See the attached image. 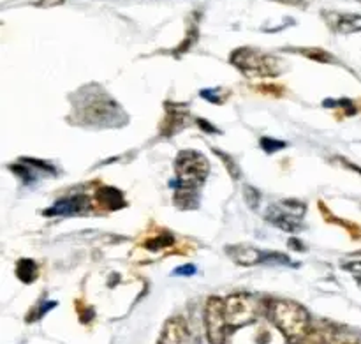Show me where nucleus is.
<instances>
[{
  "instance_id": "obj_18",
  "label": "nucleus",
  "mask_w": 361,
  "mask_h": 344,
  "mask_svg": "<svg viewBox=\"0 0 361 344\" xmlns=\"http://www.w3.org/2000/svg\"><path fill=\"white\" fill-rule=\"evenodd\" d=\"M226 95H228V92H224L222 88H208V90L201 92V97H204L210 102H217V105L224 102Z\"/></svg>"
},
{
  "instance_id": "obj_25",
  "label": "nucleus",
  "mask_w": 361,
  "mask_h": 344,
  "mask_svg": "<svg viewBox=\"0 0 361 344\" xmlns=\"http://www.w3.org/2000/svg\"><path fill=\"white\" fill-rule=\"evenodd\" d=\"M197 124H200V126H203V131H207V133H221L219 129H215V126H212V124H208L207 120H203V119H197Z\"/></svg>"
},
{
  "instance_id": "obj_21",
  "label": "nucleus",
  "mask_w": 361,
  "mask_h": 344,
  "mask_svg": "<svg viewBox=\"0 0 361 344\" xmlns=\"http://www.w3.org/2000/svg\"><path fill=\"white\" fill-rule=\"evenodd\" d=\"M328 344H360V339L353 334H334L328 339Z\"/></svg>"
},
{
  "instance_id": "obj_13",
  "label": "nucleus",
  "mask_w": 361,
  "mask_h": 344,
  "mask_svg": "<svg viewBox=\"0 0 361 344\" xmlns=\"http://www.w3.org/2000/svg\"><path fill=\"white\" fill-rule=\"evenodd\" d=\"M187 112H169L166 115V124H162V134L164 136H173L180 129H185L187 126Z\"/></svg>"
},
{
  "instance_id": "obj_24",
  "label": "nucleus",
  "mask_w": 361,
  "mask_h": 344,
  "mask_svg": "<svg viewBox=\"0 0 361 344\" xmlns=\"http://www.w3.org/2000/svg\"><path fill=\"white\" fill-rule=\"evenodd\" d=\"M196 274V267L194 265H185V267H178L175 271V275H194Z\"/></svg>"
},
{
  "instance_id": "obj_14",
  "label": "nucleus",
  "mask_w": 361,
  "mask_h": 344,
  "mask_svg": "<svg viewBox=\"0 0 361 344\" xmlns=\"http://www.w3.org/2000/svg\"><path fill=\"white\" fill-rule=\"evenodd\" d=\"M16 275L23 285H32L39 275V268L37 265H35V261L28 260V258H23V260L18 261Z\"/></svg>"
},
{
  "instance_id": "obj_8",
  "label": "nucleus",
  "mask_w": 361,
  "mask_h": 344,
  "mask_svg": "<svg viewBox=\"0 0 361 344\" xmlns=\"http://www.w3.org/2000/svg\"><path fill=\"white\" fill-rule=\"evenodd\" d=\"M228 254L231 256V260L235 263L242 265V267H256V265H264V263H284L291 265L289 258L286 254L275 253V251H261L257 247L252 246H229Z\"/></svg>"
},
{
  "instance_id": "obj_15",
  "label": "nucleus",
  "mask_w": 361,
  "mask_h": 344,
  "mask_svg": "<svg viewBox=\"0 0 361 344\" xmlns=\"http://www.w3.org/2000/svg\"><path fill=\"white\" fill-rule=\"evenodd\" d=\"M288 52L300 53V55H303L305 59L316 60V62H323V64H334L335 62L334 55L328 52H324V49H321V48H289Z\"/></svg>"
},
{
  "instance_id": "obj_10",
  "label": "nucleus",
  "mask_w": 361,
  "mask_h": 344,
  "mask_svg": "<svg viewBox=\"0 0 361 344\" xmlns=\"http://www.w3.org/2000/svg\"><path fill=\"white\" fill-rule=\"evenodd\" d=\"M323 20L335 34H355L361 32V14L338 13V11H323Z\"/></svg>"
},
{
  "instance_id": "obj_11",
  "label": "nucleus",
  "mask_w": 361,
  "mask_h": 344,
  "mask_svg": "<svg viewBox=\"0 0 361 344\" xmlns=\"http://www.w3.org/2000/svg\"><path fill=\"white\" fill-rule=\"evenodd\" d=\"M157 344H190V332L182 316H173L166 321Z\"/></svg>"
},
{
  "instance_id": "obj_2",
  "label": "nucleus",
  "mask_w": 361,
  "mask_h": 344,
  "mask_svg": "<svg viewBox=\"0 0 361 344\" xmlns=\"http://www.w3.org/2000/svg\"><path fill=\"white\" fill-rule=\"evenodd\" d=\"M175 180H171V187L175 189V205L182 210L197 208V189L210 175L208 159L197 150H182L175 161Z\"/></svg>"
},
{
  "instance_id": "obj_17",
  "label": "nucleus",
  "mask_w": 361,
  "mask_h": 344,
  "mask_svg": "<svg viewBox=\"0 0 361 344\" xmlns=\"http://www.w3.org/2000/svg\"><path fill=\"white\" fill-rule=\"evenodd\" d=\"M261 148H263L264 152H267L268 155L275 154V152L282 150V148H286V141H281V140H275V138H261Z\"/></svg>"
},
{
  "instance_id": "obj_16",
  "label": "nucleus",
  "mask_w": 361,
  "mask_h": 344,
  "mask_svg": "<svg viewBox=\"0 0 361 344\" xmlns=\"http://www.w3.org/2000/svg\"><path fill=\"white\" fill-rule=\"evenodd\" d=\"M173 242H175V239H173L171 233H162V235L148 240V242L145 244V247L150 251H159V249H162V247L173 246Z\"/></svg>"
},
{
  "instance_id": "obj_6",
  "label": "nucleus",
  "mask_w": 361,
  "mask_h": 344,
  "mask_svg": "<svg viewBox=\"0 0 361 344\" xmlns=\"http://www.w3.org/2000/svg\"><path fill=\"white\" fill-rule=\"evenodd\" d=\"M204 331L210 344H226L231 327L226 318L224 299L210 297L204 306Z\"/></svg>"
},
{
  "instance_id": "obj_19",
  "label": "nucleus",
  "mask_w": 361,
  "mask_h": 344,
  "mask_svg": "<svg viewBox=\"0 0 361 344\" xmlns=\"http://www.w3.org/2000/svg\"><path fill=\"white\" fill-rule=\"evenodd\" d=\"M323 106H328V108H331V106H337V108H344V112L348 113V115H355V113H356V108H355V105H353L351 99H338V101H324Z\"/></svg>"
},
{
  "instance_id": "obj_9",
  "label": "nucleus",
  "mask_w": 361,
  "mask_h": 344,
  "mask_svg": "<svg viewBox=\"0 0 361 344\" xmlns=\"http://www.w3.org/2000/svg\"><path fill=\"white\" fill-rule=\"evenodd\" d=\"M90 208V198L87 194H74V196H63L60 200H56L51 207L46 208L44 215H48V218H55V215H62V218H67V215H81L87 214Z\"/></svg>"
},
{
  "instance_id": "obj_12",
  "label": "nucleus",
  "mask_w": 361,
  "mask_h": 344,
  "mask_svg": "<svg viewBox=\"0 0 361 344\" xmlns=\"http://www.w3.org/2000/svg\"><path fill=\"white\" fill-rule=\"evenodd\" d=\"M97 201L106 208V210H118L127 205L123 200V194L116 187L102 186L97 189Z\"/></svg>"
},
{
  "instance_id": "obj_1",
  "label": "nucleus",
  "mask_w": 361,
  "mask_h": 344,
  "mask_svg": "<svg viewBox=\"0 0 361 344\" xmlns=\"http://www.w3.org/2000/svg\"><path fill=\"white\" fill-rule=\"evenodd\" d=\"M74 122L81 126L109 129L122 127L129 122V117L122 106L99 85H87L73 94Z\"/></svg>"
},
{
  "instance_id": "obj_4",
  "label": "nucleus",
  "mask_w": 361,
  "mask_h": 344,
  "mask_svg": "<svg viewBox=\"0 0 361 344\" xmlns=\"http://www.w3.org/2000/svg\"><path fill=\"white\" fill-rule=\"evenodd\" d=\"M229 62L250 78H274L284 73V62L271 53L259 48H236L229 57Z\"/></svg>"
},
{
  "instance_id": "obj_7",
  "label": "nucleus",
  "mask_w": 361,
  "mask_h": 344,
  "mask_svg": "<svg viewBox=\"0 0 361 344\" xmlns=\"http://www.w3.org/2000/svg\"><path fill=\"white\" fill-rule=\"evenodd\" d=\"M226 306V318H228L229 327L240 328L247 327L252 321H256L257 313H259V306H257V300L254 299L249 293H235V295H229L224 300Z\"/></svg>"
},
{
  "instance_id": "obj_20",
  "label": "nucleus",
  "mask_w": 361,
  "mask_h": 344,
  "mask_svg": "<svg viewBox=\"0 0 361 344\" xmlns=\"http://www.w3.org/2000/svg\"><path fill=\"white\" fill-rule=\"evenodd\" d=\"M214 152H215V154L219 155V158L222 159V161H224V165L228 166V168H229V173H231L233 179H238V177H240V168H238V166H236V162L233 161V159L229 158L228 154H224V152L217 150V148H214Z\"/></svg>"
},
{
  "instance_id": "obj_23",
  "label": "nucleus",
  "mask_w": 361,
  "mask_h": 344,
  "mask_svg": "<svg viewBox=\"0 0 361 344\" xmlns=\"http://www.w3.org/2000/svg\"><path fill=\"white\" fill-rule=\"evenodd\" d=\"M245 198L249 201L250 208H257V205H259V193L254 187H245Z\"/></svg>"
},
{
  "instance_id": "obj_22",
  "label": "nucleus",
  "mask_w": 361,
  "mask_h": 344,
  "mask_svg": "<svg viewBox=\"0 0 361 344\" xmlns=\"http://www.w3.org/2000/svg\"><path fill=\"white\" fill-rule=\"evenodd\" d=\"M302 344H328V339H326V336L323 334V332L314 331V328H312V331L309 332V336L303 339Z\"/></svg>"
},
{
  "instance_id": "obj_5",
  "label": "nucleus",
  "mask_w": 361,
  "mask_h": 344,
  "mask_svg": "<svg viewBox=\"0 0 361 344\" xmlns=\"http://www.w3.org/2000/svg\"><path fill=\"white\" fill-rule=\"evenodd\" d=\"M307 212V205L300 200H282L277 201V203L270 205L267 208V218L268 223H271L277 228L284 230V232L295 233L302 230V223L303 218H305Z\"/></svg>"
},
{
  "instance_id": "obj_3",
  "label": "nucleus",
  "mask_w": 361,
  "mask_h": 344,
  "mask_svg": "<svg viewBox=\"0 0 361 344\" xmlns=\"http://www.w3.org/2000/svg\"><path fill=\"white\" fill-rule=\"evenodd\" d=\"M268 316L271 324L284 334L291 344H302L312 331L310 314L302 304L288 299H275L268 306Z\"/></svg>"
},
{
  "instance_id": "obj_26",
  "label": "nucleus",
  "mask_w": 361,
  "mask_h": 344,
  "mask_svg": "<svg viewBox=\"0 0 361 344\" xmlns=\"http://www.w3.org/2000/svg\"><path fill=\"white\" fill-rule=\"evenodd\" d=\"M342 162H344V165L348 166L349 170H353V172H356V173H358V175H361V168H360V166L353 165V162H348V161H344V159H342Z\"/></svg>"
}]
</instances>
